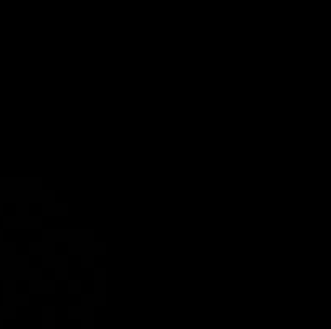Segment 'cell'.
Wrapping results in <instances>:
<instances>
[{
  "label": "cell",
  "instance_id": "obj_7",
  "mask_svg": "<svg viewBox=\"0 0 331 329\" xmlns=\"http://www.w3.org/2000/svg\"><path fill=\"white\" fill-rule=\"evenodd\" d=\"M68 291H70V292H79V291H81V282H79L78 279L68 281Z\"/></svg>",
  "mask_w": 331,
  "mask_h": 329
},
{
  "label": "cell",
  "instance_id": "obj_3",
  "mask_svg": "<svg viewBox=\"0 0 331 329\" xmlns=\"http://www.w3.org/2000/svg\"><path fill=\"white\" fill-rule=\"evenodd\" d=\"M89 313H92V308L84 305V304L70 306L68 308V316L71 318V320H82V318H84L86 315H89Z\"/></svg>",
  "mask_w": 331,
  "mask_h": 329
},
{
  "label": "cell",
  "instance_id": "obj_4",
  "mask_svg": "<svg viewBox=\"0 0 331 329\" xmlns=\"http://www.w3.org/2000/svg\"><path fill=\"white\" fill-rule=\"evenodd\" d=\"M53 286H55V282L52 279H46V278H37V279L32 281V291H37L42 294L52 292Z\"/></svg>",
  "mask_w": 331,
  "mask_h": 329
},
{
  "label": "cell",
  "instance_id": "obj_2",
  "mask_svg": "<svg viewBox=\"0 0 331 329\" xmlns=\"http://www.w3.org/2000/svg\"><path fill=\"white\" fill-rule=\"evenodd\" d=\"M42 211L44 215H60L63 213V211H66V203L58 202V200H55L53 197L42 203Z\"/></svg>",
  "mask_w": 331,
  "mask_h": 329
},
{
  "label": "cell",
  "instance_id": "obj_6",
  "mask_svg": "<svg viewBox=\"0 0 331 329\" xmlns=\"http://www.w3.org/2000/svg\"><path fill=\"white\" fill-rule=\"evenodd\" d=\"M92 325H94V316H92V313L86 315L81 320V326H82L81 329H92Z\"/></svg>",
  "mask_w": 331,
  "mask_h": 329
},
{
  "label": "cell",
  "instance_id": "obj_1",
  "mask_svg": "<svg viewBox=\"0 0 331 329\" xmlns=\"http://www.w3.org/2000/svg\"><path fill=\"white\" fill-rule=\"evenodd\" d=\"M65 261H68V256L62 252H57L55 249L49 250L47 253L42 255V265L49 266V268H57L58 265L65 263Z\"/></svg>",
  "mask_w": 331,
  "mask_h": 329
},
{
  "label": "cell",
  "instance_id": "obj_5",
  "mask_svg": "<svg viewBox=\"0 0 331 329\" xmlns=\"http://www.w3.org/2000/svg\"><path fill=\"white\" fill-rule=\"evenodd\" d=\"M42 329H55L53 306H44L42 308Z\"/></svg>",
  "mask_w": 331,
  "mask_h": 329
}]
</instances>
